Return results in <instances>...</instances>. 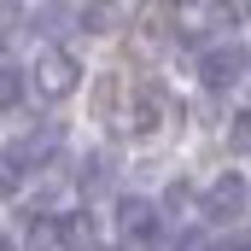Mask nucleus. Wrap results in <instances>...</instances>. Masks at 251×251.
<instances>
[{
  "label": "nucleus",
  "mask_w": 251,
  "mask_h": 251,
  "mask_svg": "<svg viewBox=\"0 0 251 251\" xmlns=\"http://www.w3.org/2000/svg\"><path fill=\"white\" fill-rule=\"evenodd\" d=\"M240 70H246V47H240V41H222V47H210V53L199 59L204 88H234V82H240Z\"/></svg>",
  "instance_id": "f257e3e1"
},
{
  "label": "nucleus",
  "mask_w": 251,
  "mask_h": 251,
  "mask_svg": "<svg viewBox=\"0 0 251 251\" xmlns=\"http://www.w3.org/2000/svg\"><path fill=\"white\" fill-rule=\"evenodd\" d=\"M76 88V59L70 53H41L35 59V94H47V100H59V94H70Z\"/></svg>",
  "instance_id": "f03ea898"
},
{
  "label": "nucleus",
  "mask_w": 251,
  "mask_h": 251,
  "mask_svg": "<svg viewBox=\"0 0 251 251\" xmlns=\"http://www.w3.org/2000/svg\"><path fill=\"white\" fill-rule=\"evenodd\" d=\"M240 210H246V181H240V176H222L216 187L204 193V216H210V222H234Z\"/></svg>",
  "instance_id": "7ed1b4c3"
},
{
  "label": "nucleus",
  "mask_w": 251,
  "mask_h": 251,
  "mask_svg": "<svg viewBox=\"0 0 251 251\" xmlns=\"http://www.w3.org/2000/svg\"><path fill=\"white\" fill-rule=\"evenodd\" d=\"M117 228H123V240L146 246V240H158V210H152L146 199H123V204H117Z\"/></svg>",
  "instance_id": "20e7f679"
},
{
  "label": "nucleus",
  "mask_w": 251,
  "mask_h": 251,
  "mask_svg": "<svg viewBox=\"0 0 251 251\" xmlns=\"http://www.w3.org/2000/svg\"><path fill=\"white\" fill-rule=\"evenodd\" d=\"M158 123H164V88H140V100H134V128L152 134Z\"/></svg>",
  "instance_id": "39448f33"
},
{
  "label": "nucleus",
  "mask_w": 251,
  "mask_h": 251,
  "mask_svg": "<svg viewBox=\"0 0 251 251\" xmlns=\"http://www.w3.org/2000/svg\"><path fill=\"white\" fill-rule=\"evenodd\" d=\"M18 100H24V76H18L12 64H0V111H12Z\"/></svg>",
  "instance_id": "423d86ee"
},
{
  "label": "nucleus",
  "mask_w": 251,
  "mask_h": 251,
  "mask_svg": "<svg viewBox=\"0 0 251 251\" xmlns=\"http://www.w3.org/2000/svg\"><path fill=\"white\" fill-rule=\"evenodd\" d=\"M18 181H24V170L12 164V152H0V199H12V193H18Z\"/></svg>",
  "instance_id": "0eeeda50"
},
{
  "label": "nucleus",
  "mask_w": 251,
  "mask_h": 251,
  "mask_svg": "<svg viewBox=\"0 0 251 251\" xmlns=\"http://www.w3.org/2000/svg\"><path fill=\"white\" fill-rule=\"evenodd\" d=\"M170 251H210V240H204V228H181Z\"/></svg>",
  "instance_id": "6e6552de"
},
{
  "label": "nucleus",
  "mask_w": 251,
  "mask_h": 251,
  "mask_svg": "<svg viewBox=\"0 0 251 251\" xmlns=\"http://www.w3.org/2000/svg\"><path fill=\"white\" fill-rule=\"evenodd\" d=\"M64 240H70V246H88V240H94L88 216H70V222H64Z\"/></svg>",
  "instance_id": "1a4fd4ad"
},
{
  "label": "nucleus",
  "mask_w": 251,
  "mask_h": 251,
  "mask_svg": "<svg viewBox=\"0 0 251 251\" xmlns=\"http://www.w3.org/2000/svg\"><path fill=\"white\" fill-rule=\"evenodd\" d=\"M234 152H251V111L234 117Z\"/></svg>",
  "instance_id": "9d476101"
},
{
  "label": "nucleus",
  "mask_w": 251,
  "mask_h": 251,
  "mask_svg": "<svg viewBox=\"0 0 251 251\" xmlns=\"http://www.w3.org/2000/svg\"><path fill=\"white\" fill-rule=\"evenodd\" d=\"M82 187H105V158H88V176H82Z\"/></svg>",
  "instance_id": "9b49d317"
},
{
  "label": "nucleus",
  "mask_w": 251,
  "mask_h": 251,
  "mask_svg": "<svg viewBox=\"0 0 251 251\" xmlns=\"http://www.w3.org/2000/svg\"><path fill=\"white\" fill-rule=\"evenodd\" d=\"M222 251H251V240H228V246H222Z\"/></svg>",
  "instance_id": "f8f14e48"
},
{
  "label": "nucleus",
  "mask_w": 251,
  "mask_h": 251,
  "mask_svg": "<svg viewBox=\"0 0 251 251\" xmlns=\"http://www.w3.org/2000/svg\"><path fill=\"white\" fill-rule=\"evenodd\" d=\"M0 251H12V240H6V234H0Z\"/></svg>",
  "instance_id": "ddd939ff"
}]
</instances>
